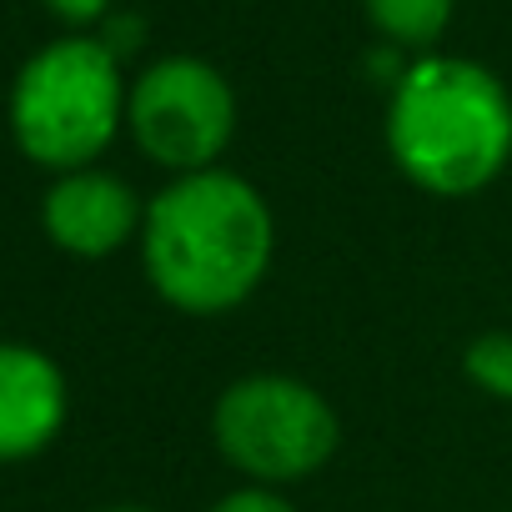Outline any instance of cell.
Returning a JSON list of instances; mask_svg holds the SVG:
<instances>
[{"instance_id":"30bf717a","label":"cell","mask_w":512,"mask_h":512,"mask_svg":"<svg viewBox=\"0 0 512 512\" xmlns=\"http://www.w3.org/2000/svg\"><path fill=\"white\" fill-rule=\"evenodd\" d=\"M211 512H292V502L277 497V492H267V487H241V492L221 497Z\"/></svg>"},{"instance_id":"ba28073f","label":"cell","mask_w":512,"mask_h":512,"mask_svg":"<svg viewBox=\"0 0 512 512\" xmlns=\"http://www.w3.org/2000/svg\"><path fill=\"white\" fill-rule=\"evenodd\" d=\"M362 6L392 46H432L452 21V0H362Z\"/></svg>"},{"instance_id":"8992f818","label":"cell","mask_w":512,"mask_h":512,"mask_svg":"<svg viewBox=\"0 0 512 512\" xmlns=\"http://www.w3.org/2000/svg\"><path fill=\"white\" fill-rule=\"evenodd\" d=\"M136 216L141 211H136L131 186L106 176V171H71V176H61L46 191V206H41L46 236L61 251H76V256L116 251L136 231Z\"/></svg>"},{"instance_id":"6da1fadb","label":"cell","mask_w":512,"mask_h":512,"mask_svg":"<svg viewBox=\"0 0 512 512\" xmlns=\"http://www.w3.org/2000/svg\"><path fill=\"white\" fill-rule=\"evenodd\" d=\"M151 287L181 312H226L256 292L272 262V211L231 171L171 181L141 231Z\"/></svg>"},{"instance_id":"52a82bcc","label":"cell","mask_w":512,"mask_h":512,"mask_svg":"<svg viewBox=\"0 0 512 512\" xmlns=\"http://www.w3.org/2000/svg\"><path fill=\"white\" fill-rule=\"evenodd\" d=\"M66 422V382L36 347L0 342V462L41 452Z\"/></svg>"},{"instance_id":"8fae6325","label":"cell","mask_w":512,"mask_h":512,"mask_svg":"<svg viewBox=\"0 0 512 512\" xmlns=\"http://www.w3.org/2000/svg\"><path fill=\"white\" fill-rule=\"evenodd\" d=\"M46 11L61 16L66 26H91L111 11V0H46Z\"/></svg>"},{"instance_id":"7a4b0ae2","label":"cell","mask_w":512,"mask_h":512,"mask_svg":"<svg viewBox=\"0 0 512 512\" xmlns=\"http://www.w3.org/2000/svg\"><path fill=\"white\" fill-rule=\"evenodd\" d=\"M387 146L422 191L467 196L512 156V101L502 81L472 61H417L392 86Z\"/></svg>"},{"instance_id":"3957f363","label":"cell","mask_w":512,"mask_h":512,"mask_svg":"<svg viewBox=\"0 0 512 512\" xmlns=\"http://www.w3.org/2000/svg\"><path fill=\"white\" fill-rule=\"evenodd\" d=\"M121 106V61L91 36H66L16 76L11 131L31 161L86 171V161L111 146Z\"/></svg>"},{"instance_id":"4fadbf2b","label":"cell","mask_w":512,"mask_h":512,"mask_svg":"<svg viewBox=\"0 0 512 512\" xmlns=\"http://www.w3.org/2000/svg\"><path fill=\"white\" fill-rule=\"evenodd\" d=\"M111 512H141V507H111Z\"/></svg>"},{"instance_id":"9c48e42d","label":"cell","mask_w":512,"mask_h":512,"mask_svg":"<svg viewBox=\"0 0 512 512\" xmlns=\"http://www.w3.org/2000/svg\"><path fill=\"white\" fill-rule=\"evenodd\" d=\"M462 367H467V377H472L482 392H492V397H512V337H502V332L477 337V342L467 347Z\"/></svg>"},{"instance_id":"7c38bea8","label":"cell","mask_w":512,"mask_h":512,"mask_svg":"<svg viewBox=\"0 0 512 512\" xmlns=\"http://www.w3.org/2000/svg\"><path fill=\"white\" fill-rule=\"evenodd\" d=\"M101 46H106V51H111V56L121 61V56L131 51V46H141V21H136V16H116V21L106 26Z\"/></svg>"},{"instance_id":"277c9868","label":"cell","mask_w":512,"mask_h":512,"mask_svg":"<svg viewBox=\"0 0 512 512\" xmlns=\"http://www.w3.org/2000/svg\"><path fill=\"white\" fill-rule=\"evenodd\" d=\"M216 447L262 482L317 472L337 447L332 407L292 377H246L216 402Z\"/></svg>"},{"instance_id":"5b68a950","label":"cell","mask_w":512,"mask_h":512,"mask_svg":"<svg viewBox=\"0 0 512 512\" xmlns=\"http://www.w3.org/2000/svg\"><path fill=\"white\" fill-rule=\"evenodd\" d=\"M126 116H131V131H136V146L171 166V171H211V161L226 151L231 131H236V101H231V86L206 66V61H191V56H171V61H156L131 101H126Z\"/></svg>"}]
</instances>
